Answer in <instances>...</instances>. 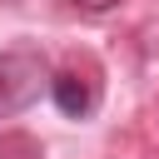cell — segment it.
<instances>
[{"mask_svg":"<svg viewBox=\"0 0 159 159\" xmlns=\"http://www.w3.org/2000/svg\"><path fill=\"white\" fill-rule=\"evenodd\" d=\"M40 84H45V55H35V50H0V119H10L25 104H35Z\"/></svg>","mask_w":159,"mask_h":159,"instance_id":"6da1fadb","label":"cell"},{"mask_svg":"<svg viewBox=\"0 0 159 159\" xmlns=\"http://www.w3.org/2000/svg\"><path fill=\"white\" fill-rule=\"evenodd\" d=\"M50 94H55V104L65 109V114H89V104H94V89H89V80H80V75H55L50 80Z\"/></svg>","mask_w":159,"mask_h":159,"instance_id":"7a4b0ae2","label":"cell"},{"mask_svg":"<svg viewBox=\"0 0 159 159\" xmlns=\"http://www.w3.org/2000/svg\"><path fill=\"white\" fill-rule=\"evenodd\" d=\"M75 10H84V15H104V10H114L119 0H70Z\"/></svg>","mask_w":159,"mask_h":159,"instance_id":"3957f363","label":"cell"}]
</instances>
